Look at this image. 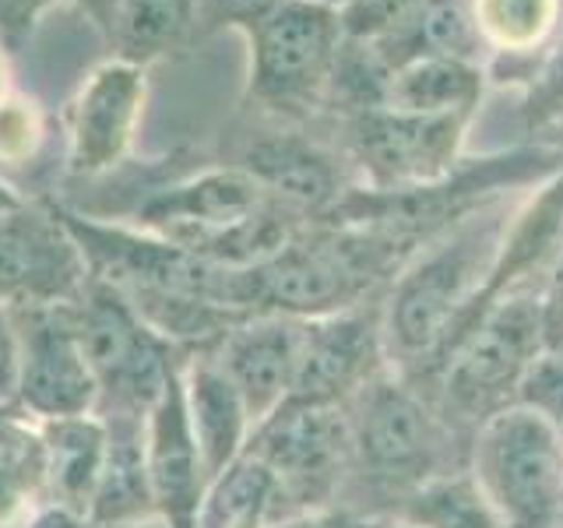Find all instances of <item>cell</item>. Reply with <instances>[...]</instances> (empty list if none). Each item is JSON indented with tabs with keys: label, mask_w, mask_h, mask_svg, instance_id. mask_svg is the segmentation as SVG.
Returning <instances> with one entry per match:
<instances>
[{
	"label": "cell",
	"mask_w": 563,
	"mask_h": 528,
	"mask_svg": "<svg viewBox=\"0 0 563 528\" xmlns=\"http://www.w3.org/2000/svg\"><path fill=\"white\" fill-rule=\"evenodd\" d=\"M510 222L504 208H475L401 264L380 310L387 366L398 374L440 366L486 307Z\"/></svg>",
	"instance_id": "6da1fadb"
},
{
	"label": "cell",
	"mask_w": 563,
	"mask_h": 528,
	"mask_svg": "<svg viewBox=\"0 0 563 528\" xmlns=\"http://www.w3.org/2000/svg\"><path fill=\"white\" fill-rule=\"evenodd\" d=\"M545 349V289H500L440 360V416L483 419L515 402L528 366Z\"/></svg>",
	"instance_id": "7a4b0ae2"
},
{
	"label": "cell",
	"mask_w": 563,
	"mask_h": 528,
	"mask_svg": "<svg viewBox=\"0 0 563 528\" xmlns=\"http://www.w3.org/2000/svg\"><path fill=\"white\" fill-rule=\"evenodd\" d=\"M475 483L507 528H556L563 515V433L510 402L475 427Z\"/></svg>",
	"instance_id": "3957f363"
},
{
	"label": "cell",
	"mask_w": 563,
	"mask_h": 528,
	"mask_svg": "<svg viewBox=\"0 0 563 528\" xmlns=\"http://www.w3.org/2000/svg\"><path fill=\"white\" fill-rule=\"evenodd\" d=\"M240 29L251 40V96L275 113L313 110L345 50L339 8L278 0Z\"/></svg>",
	"instance_id": "277c9868"
},
{
	"label": "cell",
	"mask_w": 563,
	"mask_h": 528,
	"mask_svg": "<svg viewBox=\"0 0 563 528\" xmlns=\"http://www.w3.org/2000/svg\"><path fill=\"white\" fill-rule=\"evenodd\" d=\"M352 427V469L387 486H405V497L444 469V416L416 395L405 374L380 366L345 402Z\"/></svg>",
	"instance_id": "5b68a950"
},
{
	"label": "cell",
	"mask_w": 563,
	"mask_h": 528,
	"mask_svg": "<svg viewBox=\"0 0 563 528\" xmlns=\"http://www.w3.org/2000/svg\"><path fill=\"white\" fill-rule=\"evenodd\" d=\"M75 321L99 384L96 413L148 416L176 363L173 345L141 321L128 296L96 275L75 304Z\"/></svg>",
	"instance_id": "8992f818"
},
{
	"label": "cell",
	"mask_w": 563,
	"mask_h": 528,
	"mask_svg": "<svg viewBox=\"0 0 563 528\" xmlns=\"http://www.w3.org/2000/svg\"><path fill=\"white\" fill-rule=\"evenodd\" d=\"M254 458L272 469L278 497L292 510L328 507L352 472V427L345 405L328 402H286L254 430Z\"/></svg>",
	"instance_id": "52a82bcc"
},
{
	"label": "cell",
	"mask_w": 563,
	"mask_h": 528,
	"mask_svg": "<svg viewBox=\"0 0 563 528\" xmlns=\"http://www.w3.org/2000/svg\"><path fill=\"white\" fill-rule=\"evenodd\" d=\"M18 328V398L32 419L88 416L99 405V384L85 356L75 304L22 307Z\"/></svg>",
	"instance_id": "ba28073f"
},
{
	"label": "cell",
	"mask_w": 563,
	"mask_h": 528,
	"mask_svg": "<svg viewBox=\"0 0 563 528\" xmlns=\"http://www.w3.org/2000/svg\"><path fill=\"white\" fill-rule=\"evenodd\" d=\"M465 117H427L366 106L352 128V148L377 194H409L437 187L454 169Z\"/></svg>",
	"instance_id": "9c48e42d"
},
{
	"label": "cell",
	"mask_w": 563,
	"mask_h": 528,
	"mask_svg": "<svg viewBox=\"0 0 563 528\" xmlns=\"http://www.w3.org/2000/svg\"><path fill=\"white\" fill-rule=\"evenodd\" d=\"M92 268L60 211L18 208L0 216V307L78 304Z\"/></svg>",
	"instance_id": "30bf717a"
},
{
	"label": "cell",
	"mask_w": 563,
	"mask_h": 528,
	"mask_svg": "<svg viewBox=\"0 0 563 528\" xmlns=\"http://www.w3.org/2000/svg\"><path fill=\"white\" fill-rule=\"evenodd\" d=\"M268 205H275L268 198V190L243 166H236V169H208L190 176V180L155 190L137 208V219L163 240L184 246V251L198 257H208V251L222 237L261 216Z\"/></svg>",
	"instance_id": "8fae6325"
},
{
	"label": "cell",
	"mask_w": 563,
	"mask_h": 528,
	"mask_svg": "<svg viewBox=\"0 0 563 528\" xmlns=\"http://www.w3.org/2000/svg\"><path fill=\"white\" fill-rule=\"evenodd\" d=\"M380 366H387L380 317L363 314L360 307L313 317L303 324V349L289 402L345 405Z\"/></svg>",
	"instance_id": "7c38bea8"
},
{
	"label": "cell",
	"mask_w": 563,
	"mask_h": 528,
	"mask_svg": "<svg viewBox=\"0 0 563 528\" xmlns=\"http://www.w3.org/2000/svg\"><path fill=\"white\" fill-rule=\"evenodd\" d=\"M303 324L299 317L282 314H251L222 334V342L211 349V356L236 384L246 402L254 430L264 419H272L289 402L303 349Z\"/></svg>",
	"instance_id": "4fadbf2b"
},
{
	"label": "cell",
	"mask_w": 563,
	"mask_h": 528,
	"mask_svg": "<svg viewBox=\"0 0 563 528\" xmlns=\"http://www.w3.org/2000/svg\"><path fill=\"white\" fill-rule=\"evenodd\" d=\"M145 454L155 515L169 528H198V515L208 493L205 465L194 444L180 363H173L163 392L152 402L145 419Z\"/></svg>",
	"instance_id": "5bb4252c"
},
{
	"label": "cell",
	"mask_w": 563,
	"mask_h": 528,
	"mask_svg": "<svg viewBox=\"0 0 563 528\" xmlns=\"http://www.w3.org/2000/svg\"><path fill=\"white\" fill-rule=\"evenodd\" d=\"M141 110H145V67L110 61L96 67L70 106V173L96 176L128 155Z\"/></svg>",
	"instance_id": "9a60e30c"
},
{
	"label": "cell",
	"mask_w": 563,
	"mask_h": 528,
	"mask_svg": "<svg viewBox=\"0 0 563 528\" xmlns=\"http://www.w3.org/2000/svg\"><path fill=\"white\" fill-rule=\"evenodd\" d=\"M180 377L187 422L201 454L205 480L211 486L229 465L246 454V444L254 437V422L251 413H246L243 395L219 366V360L211 356V349L180 363Z\"/></svg>",
	"instance_id": "2e32d148"
},
{
	"label": "cell",
	"mask_w": 563,
	"mask_h": 528,
	"mask_svg": "<svg viewBox=\"0 0 563 528\" xmlns=\"http://www.w3.org/2000/svg\"><path fill=\"white\" fill-rule=\"evenodd\" d=\"M106 419L110 448H106L102 480L96 490L88 525L123 528L155 515L152 483H148V454H145V419L137 413H96Z\"/></svg>",
	"instance_id": "e0dca14e"
},
{
	"label": "cell",
	"mask_w": 563,
	"mask_h": 528,
	"mask_svg": "<svg viewBox=\"0 0 563 528\" xmlns=\"http://www.w3.org/2000/svg\"><path fill=\"white\" fill-rule=\"evenodd\" d=\"M40 427L46 444L49 504H57L88 521V510H92L96 490L102 480L106 448H110L106 419L88 413V416L40 419Z\"/></svg>",
	"instance_id": "ac0fdd59"
},
{
	"label": "cell",
	"mask_w": 563,
	"mask_h": 528,
	"mask_svg": "<svg viewBox=\"0 0 563 528\" xmlns=\"http://www.w3.org/2000/svg\"><path fill=\"white\" fill-rule=\"evenodd\" d=\"M243 169L268 190V198L289 211H317L339 201L342 176L334 158L299 138H264L246 152Z\"/></svg>",
	"instance_id": "d6986e66"
},
{
	"label": "cell",
	"mask_w": 563,
	"mask_h": 528,
	"mask_svg": "<svg viewBox=\"0 0 563 528\" xmlns=\"http://www.w3.org/2000/svg\"><path fill=\"white\" fill-rule=\"evenodd\" d=\"M483 96L479 61L462 57H416L387 70L384 106L427 117H472Z\"/></svg>",
	"instance_id": "ffe728a7"
},
{
	"label": "cell",
	"mask_w": 563,
	"mask_h": 528,
	"mask_svg": "<svg viewBox=\"0 0 563 528\" xmlns=\"http://www.w3.org/2000/svg\"><path fill=\"white\" fill-rule=\"evenodd\" d=\"M46 504L49 486L40 419L18 405L0 409V528H22Z\"/></svg>",
	"instance_id": "44dd1931"
},
{
	"label": "cell",
	"mask_w": 563,
	"mask_h": 528,
	"mask_svg": "<svg viewBox=\"0 0 563 528\" xmlns=\"http://www.w3.org/2000/svg\"><path fill=\"white\" fill-rule=\"evenodd\" d=\"M405 528H507L472 472H440L401 501Z\"/></svg>",
	"instance_id": "7402d4cb"
},
{
	"label": "cell",
	"mask_w": 563,
	"mask_h": 528,
	"mask_svg": "<svg viewBox=\"0 0 563 528\" xmlns=\"http://www.w3.org/2000/svg\"><path fill=\"white\" fill-rule=\"evenodd\" d=\"M198 0H123L117 14L113 40L123 57L137 67L155 61L158 53L184 43L194 25Z\"/></svg>",
	"instance_id": "603a6c76"
},
{
	"label": "cell",
	"mask_w": 563,
	"mask_h": 528,
	"mask_svg": "<svg viewBox=\"0 0 563 528\" xmlns=\"http://www.w3.org/2000/svg\"><path fill=\"white\" fill-rule=\"evenodd\" d=\"M483 43L500 53L539 50L560 22V0H468Z\"/></svg>",
	"instance_id": "cb8c5ba5"
},
{
	"label": "cell",
	"mask_w": 563,
	"mask_h": 528,
	"mask_svg": "<svg viewBox=\"0 0 563 528\" xmlns=\"http://www.w3.org/2000/svg\"><path fill=\"white\" fill-rule=\"evenodd\" d=\"M430 4L433 0H349L339 14H342V29L349 43L374 46L387 40L391 32H398L401 25H409L412 18Z\"/></svg>",
	"instance_id": "d4e9b609"
},
{
	"label": "cell",
	"mask_w": 563,
	"mask_h": 528,
	"mask_svg": "<svg viewBox=\"0 0 563 528\" xmlns=\"http://www.w3.org/2000/svg\"><path fill=\"white\" fill-rule=\"evenodd\" d=\"M518 405L539 413L542 419H550L553 427L563 433V345H550L539 352L528 366V374L518 384Z\"/></svg>",
	"instance_id": "484cf974"
},
{
	"label": "cell",
	"mask_w": 563,
	"mask_h": 528,
	"mask_svg": "<svg viewBox=\"0 0 563 528\" xmlns=\"http://www.w3.org/2000/svg\"><path fill=\"white\" fill-rule=\"evenodd\" d=\"M43 141L40 106L22 96L0 99V163H25Z\"/></svg>",
	"instance_id": "4316f807"
},
{
	"label": "cell",
	"mask_w": 563,
	"mask_h": 528,
	"mask_svg": "<svg viewBox=\"0 0 563 528\" xmlns=\"http://www.w3.org/2000/svg\"><path fill=\"white\" fill-rule=\"evenodd\" d=\"M264 528H398L391 515H374V510H360V507H310V510H296V515H282L264 521Z\"/></svg>",
	"instance_id": "83f0119b"
},
{
	"label": "cell",
	"mask_w": 563,
	"mask_h": 528,
	"mask_svg": "<svg viewBox=\"0 0 563 528\" xmlns=\"http://www.w3.org/2000/svg\"><path fill=\"white\" fill-rule=\"evenodd\" d=\"M53 4H60V0H0V46H22L32 35L35 22L43 18V11H49Z\"/></svg>",
	"instance_id": "f1b7e54d"
},
{
	"label": "cell",
	"mask_w": 563,
	"mask_h": 528,
	"mask_svg": "<svg viewBox=\"0 0 563 528\" xmlns=\"http://www.w3.org/2000/svg\"><path fill=\"white\" fill-rule=\"evenodd\" d=\"M18 398V328L14 310L0 307V409H11Z\"/></svg>",
	"instance_id": "f546056e"
},
{
	"label": "cell",
	"mask_w": 563,
	"mask_h": 528,
	"mask_svg": "<svg viewBox=\"0 0 563 528\" xmlns=\"http://www.w3.org/2000/svg\"><path fill=\"white\" fill-rule=\"evenodd\" d=\"M211 4H216V11L229 18L233 25H243V22H251V18H257L261 11H268L272 4H278V0H211Z\"/></svg>",
	"instance_id": "4dcf8cb0"
},
{
	"label": "cell",
	"mask_w": 563,
	"mask_h": 528,
	"mask_svg": "<svg viewBox=\"0 0 563 528\" xmlns=\"http://www.w3.org/2000/svg\"><path fill=\"white\" fill-rule=\"evenodd\" d=\"M22 528H88V521L78 518V515H70V510H64L57 504H46V507L35 510V515Z\"/></svg>",
	"instance_id": "1f68e13d"
},
{
	"label": "cell",
	"mask_w": 563,
	"mask_h": 528,
	"mask_svg": "<svg viewBox=\"0 0 563 528\" xmlns=\"http://www.w3.org/2000/svg\"><path fill=\"white\" fill-rule=\"evenodd\" d=\"M542 96L550 102V110H563V46L553 53L542 70Z\"/></svg>",
	"instance_id": "d6a6232c"
},
{
	"label": "cell",
	"mask_w": 563,
	"mask_h": 528,
	"mask_svg": "<svg viewBox=\"0 0 563 528\" xmlns=\"http://www.w3.org/2000/svg\"><path fill=\"white\" fill-rule=\"evenodd\" d=\"M75 4L92 18V22L99 25V29H106L113 35V29H117V14H120V4L123 0H75Z\"/></svg>",
	"instance_id": "836d02e7"
},
{
	"label": "cell",
	"mask_w": 563,
	"mask_h": 528,
	"mask_svg": "<svg viewBox=\"0 0 563 528\" xmlns=\"http://www.w3.org/2000/svg\"><path fill=\"white\" fill-rule=\"evenodd\" d=\"M29 201L22 198V194H18L11 184H4L0 180V216H11V211H18V208H25Z\"/></svg>",
	"instance_id": "e575fe53"
},
{
	"label": "cell",
	"mask_w": 563,
	"mask_h": 528,
	"mask_svg": "<svg viewBox=\"0 0 563 528\" xmlns=\"http://www.w3.org/2000/svg\"><path fill=\"white\" fill-rule=\"evenodd\" d=\"M123 528H169L163 518L158 515H148V518H141V521H134V525H123Z\"/></svg>",
	"instance_id": "d590c367"
},
{
	"label": "cell",
	"mask_w": 563,
	"mask_h": 528,
	"mask_svg": "<svg viewBox=\"0 0 563 528\" xmlns=\"http://www.w3.org/2000/svg\"><path fill=\"white\" fill-rule=\"evenodd\" d=\"M8 88H11V81H8V61H4V53H0V99L11 96Z\"/></svg>",
	"instance_id": "8d00e7d4"
},
{
	"label": "cell",
	"mask_w": 563,
	"mask_h": 528,
	"mask_svg": "<svg viewBox=\"0 0 563 528\" xmlns=\"http://www.w3.org/2000/svg\"><path fill=\"white\" fill-rule=\"evenodd\" d=\"M321 4H328V8H339V11H342V8L349 4V0H321Z\"/></svg>",
	"instance_id": "74e56055"
},
{
	"label": "cell",
	"mask_w": 563,
	"mask_h": 528,
	"mask_svg": "<svg viewBox=\"0 0 563 528\" xmlns=\"http://www.w3.org/2000/svg\"><path fill=\"white\" fill-rule=\"evenodd\" d=\"M88 528H96V525H88Z\"/></svg>",
	"instance_id": "f35d334b"
}]
</instances>
